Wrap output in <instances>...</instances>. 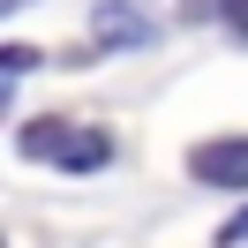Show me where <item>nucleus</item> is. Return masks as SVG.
<instances>
[{"label":"nucleus","instance_id":"nucleus-1","mask_svg":"<svg viewBox=\"0 0 248 248\" xmlns=\"http://www.w3.org/2000/svg\"><path fill=\"white\" fill-rule=\"evenodd\" d=\"M188 181H196V188H218V196H248V136L226 128V136L188 143Z\"/></svg>","mask_w":248,"mask_h":248},{"label":"nucleus","instance_id":"nucleus-2","mask_svg":"<svg viewBox=\"0 0 248 248\" xmlns=\"http://www.w3.org/2000/svg\"><path fill=\"white\" fill-rule=\"evenodd\" d=\"M151 38H158V23H151L143 0H91V46H98V61H113V53H143Z\"/></svg>","mask_w":248,"mask_h":248},{"label":"nucleus","instance_id":"nucleus-3","mask_svg":"<svg viewBox=\"0 0 248 248\" xmlns=\"http://www.w3.org/2000/svg\"><path fill=\"white\" fill-rule=\"evenodd\" d=\"M68 136H76V121H68V113H38V121L16 136V151H23V158H46V166H53V158L68 151Z\"/></svg>","mask_w":248,"mask_h":248},{"label":"nucleus","instance_id":"nucleus-4","mask_svg":"<svg viewBox=\"0 0 248 248\" xmlns=\"http://www.w3.org/2000/svg\"><path fill=\"white\" fill-rule=\"evenodd\" d=\"M53 166H61V173H98V166H113V136L76 121V136H68V151L53 158Z\"/></svg>","mask_w":248,"mask_h":248},{"label":"nucleus","instance_id":"nucleus-5","mask_svg":"<svg viewBox=\"0 0 248 248\" xmlns=\"http://www.w3.org/2000/svg\"><path fill=\"white\" fill-rule=\"evenodd\" d=\"M173 16H181V23H226L233 0H173Z\"/></svg>","mask_w":248,"mask_h":248},{"label":"nucleus","instance_id":"nucleus-6","mask_svg":"<svg viewBox=\"0 0 248 248\" xmlns=\"http://www.w3.org/2000/svg\"><path fill=\"white\" fill-rule=\"evenodd\" d=\"M38 61H46L38 46H0V68H8V83H23V76H31Z\"/></svg>","mask_w":248,"mask_h":248},{"label":"nucleus","instance_id":"nucleus-7","mask_svg":"<svg viewBox=\"0 0 248 248\" xmlns=\"http://www.w3.org/2000/svg\"><path fill=\"white\" fill-rule=\"evenodd\" d=\"M241 241H248V203H241V211H233V218H226V226H218V233H211V248H241Z\"/></svg>","mask_w":248,"mask_h":248},{"label":"nucleus","instance_id":"nucleus-8","mask_svg":"<svg viewBox=\"0 0 248 248\" xmlns=\"http://www.w3.org/2000/svg\"><path fill=\"white\" fill-rule=\"evenodd\" d=\"M226 31H233V38L248 46V0H233V16H226Z\"/></svg>","mask_w":248,"mask_h":248},{"label":"nucleus","instance_id":"nucleus-9","mask_svg":"<svg viewBox=\"0 0 248 248\" xmlns=\"http://www.w3.org/2000/svg\"><path fill=\"white\" fill-rule=\"evenodd\" d=\"M23 8H38V0H0V16H23Z\"/></svg>","mask_w":248,"mask_h":248}]
</instances>
